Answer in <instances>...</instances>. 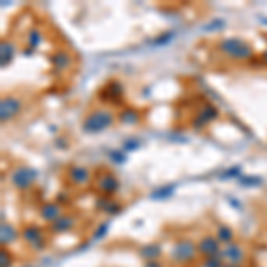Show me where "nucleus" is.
Wrapping results in <instances>:
<instances>
[{
	"mask_svg": "<svg viewBox=\"0 0 267 267\" xmlns=\"http://www.w3.org/2000/svg\"><path fill=\"white\" fill-rule=\"evenodd\" d=\"M112 123H114V114L109 111H103V109H98L86 118L84 123H82V129L88 134H100L109 127H112Z\"/></svg>",
	"mask_w": 267,
	"mask_h": 267,
	"instance_id": "f257e3e1",
	"label": "nucleus"
},
{
	"mask_svg": "<svg viewBox=\"0 0 267 267\" xmlns=\"http://www.w3.org/2000/svg\"><path fill=\"white\" fill-rule=\"evenodd\" d=\"M219 48L226 53L228 57L237 59V61H246V59H249L253 55V48H251L246 41L235 40V38L222 40L221 43H219Z\"/></svg>",
	"mask_w": 267,
	"mask_h": 267,
	"instance_id": "f03ea898",
	"label": "nucleus"
},
{
	"mask_svg": "<svg viewBox=\"0 0 267 267\" xmlns=\"http://www.w3.org/2000/svg\"><path fill=\"white\" fill-rule=\"evenodd\" d=\"M36 178H38L36 169L29 168V166H20L11 173V183L16 189H29L36 182Z\"/></svg>",
	"mask_w": 267,
	"mask_h": 267,
	"instance_id": "7ed1b4c3",
	"label": "nucleus"
},
{
	"mask_svg": "<svg viewBox=\"0 0 267 267\" xmlns=\"http://www.w3.org/2000/svg\"><path fill=\"white\" fill-rule=\"evenodd\" d=\"M22 111V100L16 96H4L0 102V120L2 123L14 120Z\"/></svg>",
	"mask_w": 267,
	"mask_h": 267,
	"instance_id": "20e7f679",
	"label": "nucleus"
},
{
	"mask_svg": "<svg viewBox=\"0 0 267 267\" xmlns=\"http://www.w3.org/2000/svg\"><path fill=\"white\" fill-rule=\"evenodd\" d=\"M196 248L192 244L191 240H182V242H177L173 246V251H171V258H173L175 262H180V264H185V262H191L192 258L196 257Z\"/></svg>",
	"mask_w": 267,
	"mask_h": 267,
	"instance_id": "39448f33",
	"label": "nucleus"
},
{
	"mask_svg": "<svg viewBox=\"0 0 267 267\" xmlns=\"http://www.w3.org/2000/svg\"><path fill=\"white\" fill-rule=\"evenodd\" d=\"M221 257L222 260H226L230 266H239L240 262H244L246 253H244V249L240 248V244L230 242V244H224V248L221 249Z\"/></svg>",
	"mask_w": 267,
	"mask_h": 267,
	"instance_id": "423d86ee",
	"label": "nucleus"
},
{
	"mask_svg": "<svg viewBox=\"0 0 267 267\" xmlns=\"http://www.w3.org/2000/svg\"><path fill=\"white\" fill-rule=\"evenodd\" d=\"M22 239L25 240L27 244H31L32 248L41 249L44 246V237L43 231L40 226H27L22 230Z\"/></svg>",
	"mask_w": 267,
	"mask_h": 267,
	"instance_id": "0eeeda50",
	"label": "nucleus"
},
{
	"mask_svg": "<svg viewBox=\"0 0 267 267\" xmlns=\"http://www.w3.org/2000/svg\"><path fill=\"white\" fill-rule=\"evenodd\" d=\"M219 249H221V246H219V240L216 239V237H203V239L200 240V244H198V251H200L205 258L219 255Z\"/></svg>",
	"mask_w": 267,
	"mask_h": 267,
	"instance_id": "6e6552de",
	"label": "nucleus"
},
{
	"mask_svg": "<svg viewBox=\"0 0 267 267\" xmlns=\"http://www.w3.org/2000/svg\"><path fill=\"white\" fill-rule=\"evenodd\" d=\"M68 178L73 185H86L91 178V173H89V169L82 168V166H73L68 169Z\"/></svg>",
	"mask_w": 267,
	"mask_h": 267,
	"instance_id": "1a4fd4ad",
	"label": "nucleus"
},
{
	"mask_svg": "<svg viewBox=\"0 0 267 267\" xmlns=\"http://www.w3.org/2000/svg\"><path fill=\"white\" fill-rule=\"evenodd\" d=\"M98 189L105 194H112V192L118 191V187H120V182H118V178L114 177L112 173H105L102 177L98 178Z\"/></svg>",
	"mask_w": 267,
	"mask_h": 267,
	"instance_id": "9d476101",
	"label": "nucleus"
},
{
	"mask_svg": "<svg viewBox=\"0 0 267 267\" xmlns=\"http://www.w3.org/2000/svg\"><path fill=\"white\" fill-rule=\"evenodd\" d=\"M62 216V210H61V205L53 203V201H50V203H44L43 207H41V218L44 219V221H57L59 218Z\"/></svg>",
	"mask_w": 267,
	"mask_h": 267,
	"instance_id": "9b49d317",
	"label": "nucleus"
},
{
	"mask_svg": "<svg viewBox=\"0 0 267 267\" xmlns=\"http://www.w3.org/2000/svg\"><path fill=\"white\" fill-rule=\"evenodd\" d=\"M52 64H53V68H55V70H59V71L70 70V66H71L70 53H66L64 50H59L57 53H53V55H52Z\"/></svg>",
	"mask_w": 267,
	"mask_h": 267,
	"instance_id": "f8f14e48",
	"label": "nucleus"
},
{
	"mask_svg": "<svg viewBox=\"0 0 267 267\" xmlns=\"http://www.w3.org/2000/svg\"><path fill=\"white\" fill-rule=\"evenodd\" d=\"M73 226H75V218H73V216H64V214H62L57 221L52 222V231H55V233H61V231L71 230Z\"/></svg>",
	"mask_w": 267,
	"mask_h": 267,
	"instance_id": "ddd939ff",
	"label": "nucleus"
},
{
	"mask_svg": "<svg viewBox=\"0 0 267 267\" xmlns=\"http://www.w3.org/2000/svg\"><path fill=\"white\" fill-rule=\"evenodd\" d=\"M216 118H218V111H216V107L207 105V107H203V111H200V114H198V118H196V123H198V125H207L209 121L216 120Z\"/></svg>",
	"mask_w": 267,
	"mask_h": 267,
	"instance_id": "4468645a",
	"label": "nucleus"
},
{
	"mask_svg": "<svg viewBox=\"0 0 267 267\" xmlns=\"http://www.w3.org/2000/svg\"><path fill=\"white\" fill-rule=\"evenodd\" d=\"M0 57H2V66L9 64L14 57V44L11 41H2V46H0Z\"/></svg>",
	"mask_w": 267,
	"mask_h": 267,
	"instance_id": "2eb2a0df",
	"label": "nucleus"
},
{
	"mask_svg": "<svg viewBox=\"0 0 267 267\" xmlns=\"http://www.w3.org/2000/svg\"><path fill=\"white\" fill-rule=\"evenodd\" d=\"M120 121L125 125H135L139 123V112L135 109H123L120 112Z\"/></svg>",
	"mask_w": 267,
	"mask_h": 267,
	"instance_id": "dca6fc26",
	"label": "nucleus"
},
{
	"mask_svg": "<svg viewBox=\"0 0 267 267\" xmlns=\"http://www.w3.org/2000/svg\"><path fill=\"white\" fill-rule=\"evenodd\" d=\"M159 255H160V248L157 244H144L141 248V257L146 258L148 262L150 260H157Z\"/></svg>",
	"mask_w": 267,
	"mask_h": 267,
	"instance_id": "f3484780",
	"label": "nucleus"
},
{
	"mask_svg": "<svg viewBox=\"0 0 267 267\" xmlns=\"http://www.w3.org/2000/svg\"><path fill=\"white\" fill-rule=\"evenodd\" d=\"M16 239V230L11 224H2V244H9Z\"/></svg>",
	"mask_w": 267,
	"mask_h": 267,
	"instance_id": "a211bd4d",
	"label": "nucleus"
},
{
	"mask_svg": "<svg viewBox=\"0 0 267 267\" xmlns=\"http://www.w3.org/2000/svg\"><path fill=\"white\" fill-rule=\"evenodd\" d=\"M231 239H233V231L228 226H219L218 228V240L221 244H230Z\"/></svg>",
	"mask_w": 267,
	"mask_h": 267,
	"instance_id": "6ab92c4d",
	"label": "nucleus"
},
{
	"mask_svg": "<svg viewBox=\"0 0 267 267\" xmlns=\"http://www.w3.org/2000/svg\"><path fill=\"white\" fill-rule=\"evenodd\" d=\"M224 260H222L221 255H216V257H207L203 260V267H224Z\"/></svg>",
	"mask_w": 267,
	"mask_h": 267,
	"instance_id": "aec40b11",
	"label": "nucleus"
},
{
	"mask_svg": "<svg viewBox=\"0 0 267 267\" xmlns=\"http://www.w3.org/2000/svg\"><path fill=\"white\" fill-rule=\"evenodd\" d=\"M41 41V32L38 31V29H32L31 34H29V44L31 46H38Z\"/></svg>",
	"mask_w": 267,
	"mask_h": 267,
	"instance_id": "412c9836",
	"label": "nucleus"
},
{
	"mask_svg": "<svg viewBox=\"0 0 267 267\" xmlns=\"http://www.w3.org/2000/svg\"><path fill=\"white\" fill-rule=\"evenodd\" d=\"M2 267H11V255L2 249Z\"/></svg>",
	"mask_w": 267,
	"mask_h": 267,
	"instance_id": "4be33fe9",
	"label": "nucleus"
},
{
	"mask_svg": "<svg viewBox=\"0 0 267 267\" xmlns=\"http://www.w3.org/2000/svg\"><path fill=\"white\" fill-rule=\"evenodd\" d=\"M112 157H114L116 162H123V159H125V157L121 155V153H112Z\"/></svg>",
	"mask_w": 267,
	"mask_h": 267,
	"instance_id": "5701e85b",
	"label": "nucleus"
},
{
	"mask_svg": "<svg viewBox=\"0 0 267 267\" xmlns=\"http://www.w3.org/2000/svg\"><path fill=\"white\" fill-rule=\"evenodd\" d=\"M146 267H160V264L157 260H150V262H146Z\"/></svg>",
	"mask_w": 267,
	"mask_h": 267,
	"instance_id": "b1692460",
	"label": "nucleus"
},
{
	"mask_svg": "<svg viewBox=\"0 0 267 267\" xmlns=\"http://www.w3.org/2000/svg\"><path fill=\"white\" fill-rule=\"evenodd\" d=\"M262 57H264V59H266V61H267V52H266V53H264V55H262Z\"/></svg>",
	"mask_w": 267,
	"mask_h": 267,
	"instance_id": "393cba45",
	"label": "nucleus"
},
{
	"mask_svg": "<svg viewBox=\"0 0 267 267\" xmlns=\"http://www.w3.org/2000/svg\"><path fill=\"white\" fill-rule=\"evenodd\" d=\"M224 267H239V266H230V264H228V266H224Z\"/></svg>",
	"mask_w": 267,
	"mask_h": 267,
	"instance_id": "a878e982",
	"label": "nucleus"
}]
</instances>
